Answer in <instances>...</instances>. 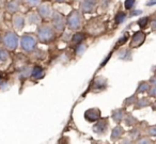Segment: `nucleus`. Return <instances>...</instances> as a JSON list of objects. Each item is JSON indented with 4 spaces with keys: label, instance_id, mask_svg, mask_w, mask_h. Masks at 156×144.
Here are the masks:
<instances>
[{
    "label": "nucleus",
    "instance_id": "1",
    "mask_svg": "<svg viewBox=\"0 0 156 144\" xmlns=\"http://www.w3.org/2000/svg\"><path fill=\"white\" fill-rule=\"evenodd\" d=\"M56 31L51 25L43 24L40 25L37 29V37L41 43L48 44L56 39Z\"/></svg>",
    "mask_w": 156,
    "mask_h": 144
},
{
    "label": "nucleus",
    "instance_id": "2",
    "mask_svg": "<svg viewBox=\"0 0 156 144\" xmlns=\"http://www.w3.org/2000/svg\"><path fill=\"white\" fill-rule=\"evenodd\" d=\"M65 19H66V27L69 30L77 31L83 26V14L77 9L72 10V11L67 14V16H65Z\"/></svg>",
    "mask_w": 156,
    "mask_h": 144
},
{
    "label": "nucleus",
    "instance_id": "3",
    "mask_svg": "<svg viewBox=\"0 0 156 144\" xmlns=\"http://www.w3.org/2000/svg\"><path fill=\"white\" fill-rule=\"evenodd\" d=\"M1 42L3 44V47L8 50H11L14 51L16 48L18 47V44H20V37H18L17 33L15 31H7L5 34L1 37Z\"/></svg>",
    "mask_w": 156,
    "mask_h": 144
},
{
    "label": "nucleus",
    "instance_id": "4",
    "mask_svg": "<svg viewBox=\"0 0 156 144\" xmlns=\"http://www.w3.org/2000/svg\"><path fill=\"white\" fill-rule=\"evenodd\" d=\"M50 19H51V26L56 32L58 33L64 32L65 28H66V19H65L64 14L57 11V10H52Z\"/></svg>",
    "mask_w": 156,
    "mask_h": 144
},
{
    "label": "nucleus",
    "instance_id": "5",
    "mask_svg": "<svg viewBox=\"0 0 156 144\" xmlns=\"http://www.w3.org/2000/svg\"><path fill=\"white\" fill-rule=\"evenodd\" d=\"M20 44L23 51L27 52V54H30L37 47V39L32 34H30V33H25L20 37Z\"/></svg>",
    "mask_w": 156,
    "mask_h": 144
},
{
    "label": "nucleus",
    "instance_id": "6",
    "mask_svg": "<svg viewBox=\"0 0 156 144\" xmlns=\"http://www.w3.org/2000/svg\"><path fill=\"white\" fill-rule=\"evenodd\" d=\"M109 129V118H101L92 126V131L98 135H105Z\"/></svg>",
    "mask_w": 156,
    "mask_h": 144
},
{
    "label": "nucleus",
    "instance_id": "7",
    "mask_svg": "<svg viewBox=\"0 0 156 144\" xmlns=\"http://www.w3.org/2000/svg\"><path fill=\"white\" fill-rule=\"evenodd\" d=\"M108 88V79L104 76H98L91 83V92L100 93Z\"/></svg>",
    "mask_w": 156,
    "mask_h": 144
},
{
    "label": "nucleus",
    "instance_id": "8",
    "mask_svg": "<svg viewBox=\"0 0 156 144\" xmlns=\"http://www.w3.org/2000/svg\"><path fill=\"white\" fill-rule=\"evenodd\" d=\"M145 40H147V34H145L143 31H141V30L136 31V32L133 34L128 47H129L130 49H135V48L140 47V46L145 42Z\"/></svg>",
    "mask_w": 156,
    "mask_h": 144
},
{
    "label": "nucleus",
    "instance_id": "9",
    "mask_svg": "<svg viewBox=\"0 0 156 144\" xmlns=\"http://www.w3.org/2000/svg\"><path fill=\"white\" fill-rule=\"evenodd\" d=\"M98 5V0H81L79 11L83 14H89L95 12Z\"/></svg>",
    "mask_w": 156,
    "mask_h": 144
},
{
    "label": "nucleus",
    "instance_id": "10",
    "mask_svg": "<svg viewBox=\"0 0 156 144\" xmlns=\"http://www.w3.org/2000/svg\"><path fill=\"white\" fill-rule=\"evenodd\" d=\"M83 118L87 121L88 123H94L98 120V118H102V111H101L100 108L98 107H93V108H89L85 111L83 113Z\"/></svg>",
    "mask_w": 156,
    "mask_h": 144
},
{
    "label": "nucleus",
    "instance_id": "11",
    "mask_svg": "<svg viewBox=\"0 0 156 144\" xmlns=\"http://www.w3.org/2000/svg\"><path fill=\"white\" fill-rule=\"evenodd\" d=\"M25 25H26V17H25L24 14L17 13L13 14V17H12V26L15 29L16 31H22L25 28Z\"/></svg>",
    "mask_w": 156,
    "mask_h": 144
},
{
    "label": "nucleus",
    "instance_id": "12",
    "mask_svg": "<svg viewBox=\"0 0 156 144\" xmlns=\"http://www.w3.org/2000/svg\"><path fill=\"white\" fill-rule=\"evenodd\" d=\"M37 14L40 15L41 18H44V19H48L50 18L52 13V8L49 3H40L37 5Z\"/></svg>",
    "mask_w": 156,
    "mask_h": 144
},
{
    "label": "nucleus",
    "instance_id": "13",
    "mask_svg": "<svg viewBox=\"0 0 156 144\" xmlns=\"http://www.w3.org/2000/svg\"><path fill=\"white\" fill-rule=\"evenodd\" d=\"M125 129L121 126L120 124H117V126L113 127V129H111L110 133V141L111 142H119V140L125 135Z\"/></svg>",
    "mask_w": 156,
    "mask_h": 144
},
{
    "label": "nucleus",
    "instance_id": "14",
    "mask_svg": "<svg viewBox=\"0 0 156 144\" xmlns=\"http://www.w3.org/2000/svg\"><path fill=\"white\" fill-rule=\"evenodd\" d=\"M153 101L151 100L149 96H143V97H137L136 99V103L134 104V108L135 110H141V109H144L147 107H150L151 104Z\"/></svg>",
    "mask_w": 156,
    "mask_h": 144
},
{
    "label": "nucleus",
    "instance_id": "15",
    "mask_svg": "<svg viewBox=\"0 0 156 144\" xmlns=\"http://www.w3.org/2000/svg\"><path fill=\"white\" fill-rule=\"evenodd\" d=\"M126 114L125 108H117V109L111 111V120L115 123V124H120L123 121L124 116Z\"/></svg>",
    "mask_w": 156,
    "mask_h": 144
},
{
    "label": "nucleus",
    "instance_id": "16",
    "mask_svg": "<svg viewBox=\"0 0 156 144\" xmlns=\"http://www.w3.org/2000/svg\"><path fill=\"white\" fill-rule=\"evenodd\" d=\"M117 57L119 60L122 61H132V49L129 47H122L121 49L118 50Z\"/></svg>",
    "mask_w": 156,
    "mask_h": 144
},
{
    "label": "nucleus",
    "instance_id": "17",
    "mask_svg": "<svg viewBox=\"0 0 156 144\" xmlns=\"http://www.w3.org/2000/svg\"><path fill=\"white\" fill-rule=\"evenodd\" d=\"M20 2L16 1V0H10L8 1L7 5H5V10L9 14H15L17 12H20Z\"/></svg>",
    "mask_w": 156,
    "mask_h": 144
},
{
    "label": "nucleus",
    "instance_id": "18",
    "mask_svg": "<svg viewBox=\"0 0 156 144\" xmlns=\"http://www.w3.org/2000/svg\"><path fill=\"white\" fill-rule=\"evenodd\" d=\"M44 75H45V72H44V68L42 66H40V65H34V66H32L30 77H32L33 79H35V80H40L44 77Z\"/></svg>",
    "mask_w": 156,
    "mask_h": 144
},
{
    "label": "nucleus",
    "instance_id": "19",
    "mask_svg": "<svg viewBox=\"0 0 156 144\" xmlns=\"http://www.w3.org/2000/svg\"><path fill=\"white\" fill-rule=\"evenodd\" d=\"M122 122H123L124 125L127 127H135L139 123V121H138V118H137L136 116L133 115V114L126 113Z\"/></svg>",
    "mask_w": 156,
    "mask_h": 144
},
{
    "label": "nucleus",
    "instance_id": "20",
    "mask_svg": "<svg viewBox=\"0 0 156 144\" xmlns=\"http://www.w3.org/2000/svg\"><path fill=\"white\" fill-rule=\"evenodd\" d=\"M26 20L28 22L29 25H40L42 22V18L37 14V12H30L27 14Z\"/></svg>",
    "mask_w": 156,
    "mask_h": 144
},
{
    "label": "nucleus",
    "instance_id": "21",
    "mask_svg": "<svg viewBox=\"0 0 156 144\" xmlns=\"http://www.w3.org/2000/svg\"><path fill=\"white\" fill-rule=\"evenodd\" d=\"M150 88V83L145 80H142L138 83L137 86V89H136V92L135 94H143V93H147V91L149 90Z\"/></svg>",
    "mask_w": 156,
    "mask_h": 144
},
{
    "label": "nucleus",
    "instance_id": "22",
    "mask_svg": "<svg viewBox=\"0 0 156 144\" xmlns=\"http://www.w3.org/2000/svg\"><path fill=\"white\" fill-rule=\"evenodd\" d=\"M85 39H86V35H85V33H83V32H76V33H74V35L71 37V41H72V43H73V45H78L79 43H83V41H85Z\"/></svg>",
    "mask_w": 156,
    "mask_h": 144
},
{
    "label": "nucleus",
    "instance_id": "23",
    "mask_svg": "<svg viewBox=\"0 0 156 144\" xmlns=\"http://www.w3.org/2000/svg\"><path fill=\"white\" fill-rule=\"evenodd\" d=\"M127 18V15L124 11H119L117 12V14L115 15V23L117 25H122Z\"/></svg>",
    "mask_w": 156,
    "mask_h": 144
},
{
    "label": "nucleus",
    "instance_id": "24",
    "mask_svg": "<svg viewBox=\"0 0 156 144\" xmlns=\"http://www.w3.org/2000/svg\"><path fill=\"white\" fill-rule=\"evenodd\" d=\"M86 50H87V45H86L83 42V43H79L78 45H76V47H75V54L77 57H81V56H83Z\"/></svg>",
    "mask_w": 156,
    "mask_h": 144
},
{
    "label": "nucleus",
    "instance_id": "25",
    "mask_svg": "<svg viewBox=\"0 0 156 144\" xmlns=\"http://www.w3.org/2000/svg\"><path fill=\"white\" fill-rule=\"evenodd\" d=\"M136 99H137V94H133V95H130V96L126 97L123 100V107L127 108V107H130V106H134V104L136 103Z\"/></svg>",
    "mask_w": 156,
    "mask_h": 144
},
{
    "label": "nucleus",
    "instance_id": "26",
    "mask_svg": "<svg viewBox=\"0 0 156 144\" xmlns=\"http://www.w3.org/2000/svg\"><path fill=\"white\" fill-rule=\"evenodd\" d=\"M150 23V17L149 16H142V17H139V19L137 20V25L139 26L140 29H145L147 27Z\"/></svg>",
    "mask_w": 156,
    "mask_h": 144
},
{
    "label": "nucleus",
    "instance_id": "27",
    "mask_svg": "<svg viewBox=\"0 0 156 144\" xmlns=\"http://www.w3.org/2000/svg\"><path fill=\"white\" fill-rule=\"evenodd\" d=\"M31 69H32V66H26L24 68H22L20 71V77L22 79H27V78L30 77L31 75Z\"/></svg>",
    "mask_w": 156,
    "mask_h": 144
},
{
    "label": "nucleus",
    "instance_id": "28",
    "mask_svg": "<svg viewBox=\"0 0 156 144\" xmlns=\"http://www.w3.org/2000/svg\"><path fill=\"white\" fill-rule=\"evenodd\" d=\"M9 59V51L5 47H0V62H5Z\"/></svg>",
    "mask_w": 156,
    "mask_h": 144
},
{
    "label": "nucleus",
    "instance_id": "29",
    "mask_svg": "<svg viewBox=\"0 0 156 144\" xmlns=\"http://www.w3.org/2000/svg\"><path fill=\"white\" fill-rule=\"evenodd\" d=\"M128 135H129V138L133 140V141H136V140L140 137V131H139V129H137V128H133L128 131Z\"/></svg>",
    "mask_w": 156,
    "mask_h": 144
},
{
    "label": "nucleus",
    "instance_id": "30",
    "mask_svg": "<svg viewBox=\"0 0 156 144\" xmlns=\"http://www.w3.org/2000/svg\"><path fill=\"white\" fill-rule=\"evenodd\" d=\"M135 142L138 143V144H152V143H154V141L150 137H139Z\"/></svg>",
    "mask_w": 156,
    "mask_h": 144
},
{
    "label": "nucleus",
    "instance_id": "31",
    "mask_svg": "<svg viewBox=\"0 0 156 144\" xmlns=\"http://www.w3.org/2000/svg\"><path fill=\"white\" fill-rule=\"evenodd\" d=\"M110 5H111V0H101V1H100L101 9L104 10V11L108 10L109 7H110Z\"/></svg>",
    "mask_w": 156,
    "mask_h": 144
},
{
    "label": "nucleus",
    "instance_id": "32",
    "mask_svg": "<svg viewBox=\"0 0 156 144\" xmlns=\"http://www.w3.org/2000/svg\"><path fill=\"white\" fill-rule=\"evenodd\" d=\"M147 94L150 98H155L156 97V86H150L149 90L147 91Z\"/></svg>",
    "mask_w": 156,
    "mask_h": 144
},
{
    "label": "nucleus",
    "instance_id": "33",
    "mask_svg": "<svg viewBox=\"0 0 156 144\" xmlns=\"http://www.w3.org/2000/svg\"><path fill=\"white\" fill-rule=\"evenodd\" d=\"M27 5H29L30 8H37L40 3L42 2V0H24Z\"/></svg>",
    "mask_w": 156,
    "mask_h": 144
},
{
    "label": "nucleus",
    "instance_id": "34",
    "mask_svg": "<svg viewBox=\"0 0 156 144\" xmlns=\"http://www.w3.org/2000/svg\"><path fill=\"white\" fill-rule=\"evenodd\" d=\"M135 3H136V0H125L124 1V8L129 11V10H132L134 8Z\"/></svg>",
    "mask_w": 156,
    "mask_h": 144
},
{
    "label": "nucleus",
    "instance_id": "35",
    "mask_svg": "<svg viewBox=\"0 0 156 144\" xmlns=\"http://www.w3.org/2000/svg\"><path fill=\"white\" fill-rule=\"evenodd\" d=\"M147 135H149V137H155V135H156V126H155V125L147 126Z\"/></svg>",
    "mask_w": 156,
    "mask_h": 144
},
{
    "label": "nucleus",
    "instance_id": "36",
    "mask_svg": "<svg viewBox=\"0 0 156 144\" xmlns=\"http://www.w3.org/2000/svg\"><path fill=\"white\" fill-rule=\"evenodd\" d=\"M129 11H130L129 15L132 16V17H134V16H139L143 13V11L141 9H135V10L132 9V10H129Z\"/></svg>",
    "mask_w": 156,
    "mask_h": 144
},
{
    "label": "nucleus",
    "instance_id": "37",
    "mask_svg": "<svg viewBox=\"0 0 156 144\" xmlns=\"http://www.w3.org/2000/svg\"><path fill=\"white\" fill-rule=\"evenodd\" d=\"M128 40V34L127 33H125V34H123L121 37L119 39V41L117 42V44L118 45H123V44H125L126 43V41Z\"/></svg>",
    "mask_w": 156,
    "mask_h": 144
},
{
    "label": "nucleus",
    "instance_id": "38",
    "mask_svg": "<svg viewBox=\"0 0 156 144\" xmlns=\"http://www.w3.org/2000/svg\"><path fill=\"white\" fill-rule=\"evenodd\" d=\"M119 141H120V143H127V144H130V143L134 142L129 137H122Z\"/></svg>",
    "mask_w": 156,
    "mask_h": 144
},
{
    "label": "nucleus",
    "instance_id": "39",
    "mask_svg": "<svg viewBox=\"0 0 156 144\" xmlns=\"http://www.w3.org/2000/svg\"><path fill=\"white\" fill-rule=\"evenodd\" d=\"M156 5V0H147L145 2V5L147 7H154Z\"/></svg>",
    "mask_w": 156,
    "mask_h": 144
},
{
    "label": "nucleus",
    "instance_id": "40",
    "mask_svg": "<svg viewBox=\"0 0 156 144\" xmlns=\"http://www.w3.org/2000/svg\"><path fill=\"white\" fill-rule=\"evenodd\" d=\"M147 82L150 83V86H156V78H155V76H152Z\"/></svg>",
    "mask_w": 156,
    "mask_h": 144
},
{
    "label": "nucleus",
    "instance_id": "41",
    "mask_svg": "<svg viewBox=\"0 0 156 144\" xmlns=\"http://www.w3.org/2000/svg\"><path fill=\"white\" fill-rule=\"evenodd\" d=\"M150 26H151V30L153 31H156V20L155 19H152L151 20V25H150Z\"/></svg>",
    "mask_w": 156,
    "mask_h": 144
},
{
    "label": "nucleus",
    "instance_id": "42",
    "mask_svg": "<svg viewBox=\"0 0 156 144\" xmlns=\"http://www.w3.org/2000/svg\"><path fill=\"white\" fill-rule=\"evenodd\" d=\"M54 1L57 3H64V2H66L67 0H54Z\"/></svg>",
    "mask_w": 156,
    "mask_h": 144
},
{
    "label": "nucleus",
    "instance_id": "43",
    "mask_svg": "<svg viewBox=\"0 0 156 144\" xmlns=\"http://www.w3.org/2000/svg\"><path fill=\"white\" fill-rule=\"evenodd\" d=\"M2 81H3V78H2V75L0 74V84L2 83Z\"/></svg>",
    "mask_w": 156,
    "mask_h": 144
},
{
    "label": "nucleus",
    "instance_id": "44",
    "mask_svg": "<svg viewBox=\"0 0 156 144\" xmlns=\"http://www.w3.org/2000/svg\"><path fill=\"white\" fill-rule=\"evenodd\" d=\"M73 1H75V2H80L81 0H73Z\"/></svg>",
    "mask_w": 156,
    "mask_h": 144
},
{
    "label": "nucleus",
    "instance_id": "45",
    "mask_svg": "<svg viewBox=\"0 0 156 144\" xmlns=\"http://www.w3.org/2000/svg\"><path fill=\"white\" fill-rule=\"evenodd\" d=\"M16 1H18V2H20V1H24V0H16Z\"/></svg>",
    "mask_w": 156,
    "mask_h": 144
},
{
    "label": "nucleus",
    "instance_id": "46",
    "mask_svg": "<svg viewBox=\"0 0 156 144\" xmlns=\"http://www.w3.org/2000/svg\"><path fill=\"white\" fill-rule=\"evenodd\" d=\"M0 41H1V39H0Z\"/></svg>",
    "mask_w": 156,
    "mask_h": 144
}]
</instances>
